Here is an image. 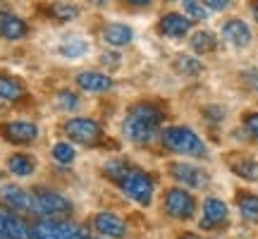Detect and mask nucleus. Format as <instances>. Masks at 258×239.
<instances>
[{
	"mask_svg": "<svg viewBox=\"0 0 258 239\" xmlns=\"http://www.w3.org/2000/svg\"><path fill=\"white\" fill-rule=\"evenodd\" d=\"M64 134L77 141V144H84V146H96L101 141L103 132L98 127V122H93L89 117H72L64 122Z\"/></svg>",
	"mask_w": 258,
	"mask_h": 239,
	"instance_id": "obj_6",
	"label": "nucleus"
},
{
	"mask_svg": "<svg viewBox=\"0 0 258 239\" xmlns=\"http://www.w3.org/2000/svg\"><path fill=\"white\" fill-rule=\"evenodd\" d=\"M57 105L64 108V110H74V108L79 105V98H77V93H72V91H60L57 93Z\"/></svg>",
	"mask_w": 258,
	"mask_h": 239,
	"instance_id": "obj_30",
	"label": "nucleus"
},
{
	"mask_svg": "<svg viewBox=\"0 0 258 239\" xmlns=\"http://www.w3.org/2000/svg\"><path fill=\"white\" fill-rule=\"evenodd\" d=\"M103 41L115 48L127 46L129 41H132V29L124 27V24H108V27L103 29Z\"/></svg>",
	"mask_w": 258,
	"mask_h": 239,
	"instance_id": "obj_19",
	"label": "nucleus"
},
{
	"mask_svg": "<svg viewBox=\"0 0 258 239\" xmlns=\"http://www.w3.org/2000/svg\"><path fill=\"white\" fill-rule=\"evenodd\" d=\"M175 70L179 74H199L201 72V63L194 60L191 55H177L175 57Z\"/></svg>",
	"mask_w": 258,
	"mask_h": 239,
	"instance_id": "obj_24",
	"label": "nucleus"
},
{
	"mask_svg": "<svg viewBox=\"0 0 258 239\" xmlns=\"http://www.w3.org/2000/svg\"><path fill=\"white\" fill-rule=\"evenodd\" d=\"M163 112L151 103H139L127 112V117L122 122V132L129 141L134 144H148L151 139L158 134Z\"/></svg>",
	"mask_w": 258,
	"mask_h": 239,
	"instance_id": "obj_1",
	"label": "nucleus"
},
{
	"mask_svg": "<svg viewBox=\"0 0 258 239\" xmlns=\"http://www.w3.org/2000/svg\"><path fill=\"white\" fill-rule=\"evenodd\" d=\"M60 53L64 57H79L86 53V43H84L82 38H70V41H64L62 46H60Z\"/></svg>",
	"mask_w": 258,
	"mask_h": 239,
	"instance_id": "obj_26",
	"label": "nucleus"
},
{
	"mask_svg": "<svg viewBox=\"0 0 258 239\" xmlns=\"http://www.w3.org/2000/svg\"><path fill=\"white\" fill-rule=\"evenodd\" d=\"M165 211L172 215V218H179V220H189L194 215V208H196V203H194V196L184 189H170L165 194Z\"/></svg>",
	"mask_w": 258,
	"mask_h": 239,
	"instance_id": "obj_7",
	"label": "nucleus"
},
{
	"mask_svg": "<svg viewBox=\"0 0 258 239\" xmlns=\"http://www.w3.org/2000/svg\"><path fill=\"white\" fill-rule=\"evenodd\" d=\"M184 12L189 15L191 19H203L206 17V5H201V3H196V0H184Z\"/></svg>",
	"mask_w": 258,
	"mask_h": 239,
	"instance_id": "obj_29",
	"label": "nucleus"
},
{
	"mask_svg": "<svg viewBox=\"0 0 258 239\" xmlns=\"http://www.w3.org/2000/svg\"><path fill=\"white\" fill-rule=\"evenodd\" d=\"M74 156H77V153H74V148L70 146L67 141H60V144L53 146V158H55L57 163H62V165H70L74 160Z\"/></svg>",
	"mask_w": 258,
	"mask_h": 239,
	"instance_id": "obj_27",
	"label": "nucleus"
},
{
	"mask_svg": "<svg viewBox=\"0 0 258 239\" xmlns=\"http://www.w3.org/2000/svg\"><path fill=\"white\" fill-rule=\"evenodd\" d=\"M8 170L17 177H29L36 170V160L31 156H27V153H15V156H10V160H8Z\"/></svg>",
	"mask_w": 258,
	"mask_h": 239,
	"instance_id": "obj_20",
	"label": "nucleus"
},
{
	"mask_svg": "<svg viewBox=\"0 0 258 239\" xmlns=\"http://www.w3.org/2000/svg\"><path fill=\"white\" fill-rule=\"evenodd\" d=\"M0 134L12 141V144H29V141H34L38 137V127L34 122H5V125H0Z\"/></svg>",
	"mask_w": 258,
	"mask_h": 239,
	"instance_id": "obj_9",
	"label": "nucleus"
},
{
	"mask_svg": "<svg viewBox=\"0 0 258 239\" xmlns=\"http://www.w3.org/2000/svg\"><path fill=\"white\" fill-rule=\"evenodd\" d=\"M0 36L8 41H17V38L27 36V24L10 12H0Z\"/></svg>",
	"mask_w": 258,
	"mask_h": 239,
	"instance_id": "obj_16",
	"label": "nucleus"
},
{
	"mask_svg": "<svg viewBox=\"0 0 258 239\" xmlns=\"http://www.w3.org/2000/svg\"><path fill=\"white\" fill-rule=\"evenodd\" d=\"M244 127L249 129L251 137L258 139V112H251V115H246V119H244Z\"/></svg>",
	"mask_w": 258,
	"mask_h": 239,
	"instance_id": "obj_31",
	"label": "nucleus"
},
{
	"mask_svg": "<svg viewBox=\"0 0 258 239\" xmlns=\"http://www.w3.org/2000/svg\"><path fill=\"white\" fill-rule=\"evenodd\" d=\"M0 199L5 206L15 208V211H29L31 208V194H27L17 184H5L0 187Z\"/></svg>",
	"mask_w": 258,
	"mask_h": 239,
	"instance_id": "obj_11",
	"label": "nucleus"
},
{
	"mask_svg": "<svg viewBox=\"0 0 258 239\" xmlns=\"http://www.w3.org/2000/svg\"><path fill=\"white\" fill-rule=\"evenodd\" d=\"M170 175L175 177L177 182H182L184 187H194V189H203L208 184V175L201 167L189 165V163H172L170 165Z\"/></svg>",
	"mask_w": 258,
	"mask_h": 239,
	"instance_id": "obj_8",
	"label": "nucleus"
},
{
	"mask_svg": "<svg viewBox=\"0 0 258 239\" xmlns=\"http://www.w3.org/2000/svg\"><path fill=\"white\" fill-rule=\"evenodd\" d=\"M93 225H96V230L101 232V234H105V237H115L120 239L124 232H127V227H124V222L115 215V213H98L96 215V220H93Z\"/></svg>",
	"mask_w": 258,
	"mask_h": 239,
	"instance_id": "obj_14",
	"label": "nucleus"
},
{
	"mask_svg": "<svg viewBox=\"0 0 258 239\" xmlns=\"http://www.w3.org/2000/svg\"><path fill=\"white\" fill-rule=\"evenodd\" d=\"M227 0H208L206 3V10H227Z\"/></svg>",
	"mask_w": 258,
	"mask_h": 239,
	"instance_id": "obj_33",
	"label": "nucleus"
},
{
	"mask_svg": "<svg viewBox=\"0 0 258 239\" xmlns=\"http://www.w3.org/2000/svg\"><path fill=\"white\" fill-rule=\"evenodd\" d=\"M191 48L196 50V53H201V55L213 53V50L218 48V38L213 36L211 31H196V34L191 36Z\"/></svg>",
	"mask_w": 258,
	"mask_h": 239,
	"instance_id": "obj_22",
	"label": "nucleus"
},
{
	"mask_svg": "<svg viewBox=\"0 0 258 239\" xmlns=\"http://www.w3.org/2000/svg\"><path fill=\"white\" fill-rule=\"evenodd\" d=\"M237 208H239L244 220L258 222V196L256 194H241L239 199H237Z\"/></svg>",
	"mask_w": 258,
	"mask_h": 239,
	"instance_id": "obj_21",
	"label": "nucleus"
},
{
	"mask_svg": "<svg viewBox=\"0 0 258 239\" xmlns=\"http://www.w3.org/2000/svg\"><path fill=\"white\" fill-rule=\"evenodd\" d=\"M230 167L234 170V175H239L241 180L258 182V160H253V158H249V156L230 158Z\"/></svg>",
	"mask_w": 258,
	"mask_h": 239,
	"instance_id": "obj_18",
	"label": "nucleus"
},
{
	"mask_svg": "<svg viewBox=\"0 0 258 239\" xmlns=\"http://www.w3.org/2000/svg\"><path fill=\"white\" fill-rule=\"evenodd\" d=\"M163 144L167 148H172L175 153L182 156H194V158H203L206 156V144L196 137V132H191L189 127H167L163 129Z\"/></svg>",
	"mask_w": 258,
	"mask_h": 239,
	"instance_id": "obj_2",
	"label": "nucleus"
},
{
	"mask_svg": "<svg viewBox=\"0 0 258 239\" xmlns=\"http://www.w3.org/2000/svg\"><path fill=\"white\" fill-rule=\"evenodd\" d=\"M253 15H256V19H258V5H256V8H253Z\"/></svg>",
	"mask_w": 258,
	"mask_h": 239,
	"instance_id": "obj_35",
	"label": "nucleus"
},
{
	"mask_svg": "<svg viewBox=\"0 0 258 239\" xmlns=\"http://www.w3.org/2000/svg\"><path fill=\"white\" fill-rule=\"evenodd\" d=\"M29 211L41 215L43 220H55L57 215H67L72 211V203L67 201L62 194L38 192V194H31V208Z\"/></svg>",
	"mask_w": 258,
	"mask_h": 239,
	"instance_id": "obj_4",
	"label": "nucleus"
},
{
	"mask_svg": "<svg viewBox=\"0 0 258 239\" xmlns=\"http://www.w3.org/2000/svg\"><path fill=\"white\" fill-rule=\"evenodd\" d=\"M246 86L258 93V72H246Z\"/></svg>",
	"mask_w": 258,
	"mask_h": 239,
	"instance_id": "obj_32",
	"label": "nucleus"
},
{
	"mask_svg": "<svg viewBox=\"0 0 258 239\" xmlns=\"http://www.w3.org/2000/svg\"><path fill=\"white\" fill-rule=\"evenodd\" d=\"M120 187L122 192L127 194L132 201L141 203V206H148L151 199H153V180L144 172V170H139V167H129L127 172L122 175L120 180Z\"/></svg>",
	"mask_w": 258,
	"mask_h": 239,
	"instance_id": "obj_3",
	"label": "nucleus"
},
{
	"mask_svg": "<svg viewBox=\"0 0 258 239\" xmlns=\"http://www.w3.org/2000/svg\"><path fill=\"white\" fill-rule=\"evenodd\" d=\"M50 15L55 19H60V22H70V19H74L79 15V10L74 8V5H70V3H55L50 8Z\"/></svg>",
	"mask_w": 258,
	"mask_h": 239,
	"instance_id": "obj_25",
	"label": "nucleus"
},
{
	"mask_svg": "<svg viewBox=\"0 0 258 239\" xmlns=\"http://www.w3.org/2000/svg\"><path fill=\"white\" fill-rule=\"evenodd\" d=\"M0 239H34V234L22 218L0 211Z\"/></svg>",
	"mask_w": 258,
	"mask_h": 239,
	"instance_id": "obj_10",
	"label": "nucleus"
},
{
	"mask_svg": "<svg viewBox=\"0 0 258 239\" xmlns=\"http://www.w3.org/2000/svg\"><path fill=\"white\" fill-rule=\"evenodd\" d=\"M22 84L10 77H0V101H17L22 96Z\"/></svg>",
	"mask_w": 258,
	"mask_h": 239,
	"instance_id": "obj_23",
	"label": "nucleus"
},
{
	"mask_svg": "<svg viewBox=\"0 0 258 239\" xmlns=\"http://www.w3.org/2000/svg\"><path fill=\"white\" fill-rule=\"evenodd\" d=\"M115 60H120V57H117V55H103V63H105V65H108V63L115 65Z\"/></svg>",
	"mask_w": 258,
	"mask_h": 239,
	"instance_id": "obj_34",
	"label": "nucleus"
},
{
	"mask_svg": "<svg viewBox=\"0 0 258 239\" xmlns=\"http://www.w3.org/2000/svg\"><path fill=\"white\" fill-rule=\"evenodd\" d=\"M222 36L227 38L234 46H246L251 41V29L241 22V19H230L225 27H222Z\"/></svg>",
	"mask_w": 258,
	"mask_h": 239,
	"instance_id": "obj_17",
	"label": "nucleus"
},
{
	"mask_svg": "<svg viewBox=\"0 0 258 239\" xmlns=\"http://www.w3.org/2000/svg\"><path fill=\"white\" fill-rule=\"evenodd\" d=\"M189 29H191V22L184 15L170 12V15H165V17L160 19V34H165V36L182 38L184 34H189Z\"/></svg>",
	"mask_w": 258,
	"mask_h": 239,
	"instance_id": "obj_13",
	"label": "nucleus"
},
{
	"mask_svg": "<svg viewBox=\"0 0 258 239\" xmlns=\"http://www.w3.org/2000/svg\"><path fill=\"white\" fill-rule=\"evenodd\" d=\"M129 170L127 163H122V160H110L108 165H105V175L110 177V180H115V182H120L122 175Z\"/></svg>",
	"mask_w": 258,
	"mask_h": 239,
	"instance_id": "obj_28",
	"label": "nucleus"
},
{
	"mask_svg": "<svg viewBox=\"0 0 258 239\" xmlns=\"http://www.w3.org/2000/svg\"><path fill=\"white\" fill-rule=\"evenodd\" d=\"M31 234L34 239H84V230L70 220H41Z\"/></svg>",
	"mask_w": 258,
	"mask_h": 239,
	"instance_id": "obj_5",
	"label": "nucleus"
},
{
	"mask_svg": "<svg viewBox=\"0 0 258 239\" xmlns=\"http://www.w3.org/2000/svg\"><path fill=\"white\" fill-rule=\"evenodd\" d=\"M227 218V206L218 199H206L203 203V218H201V230H211L218 227L220 222H225Z\"/></svg>",
	"mask_w": 258,
	"mask_h": 239,
	"instance_id": "obj_12",
	"label": "nucleus"
},
{
	"mask_svg": "<svg viewBox=\"0 0 258 239\" xmlns=\"http://www.w3.org/2000/svg\"><path fill=\"white\" fill-rule=\"evenodd\" d=\"M77 86L89 93H103L112 86V82L101 72H79L77 74Z\"/></svg>",
	"mask_w": 258,
	"mask_h": 239,
	"instance_id": "obj_15",
	"label": "nucleus"
}]
</instances>
